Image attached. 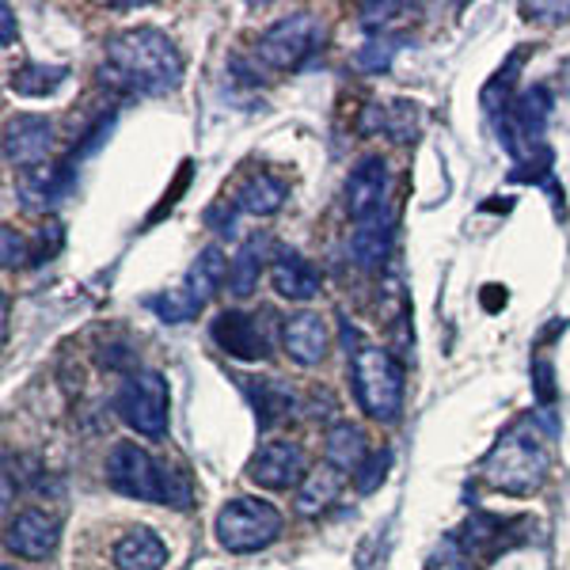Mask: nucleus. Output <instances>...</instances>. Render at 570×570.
<instances>
[{"label":"nucleus","instance_id":"f257e3e1","mask_svg":"<svg viewBox=\"0 0 570 570\" xmlns=\"http://www.w3.org/2000/svg\"><path fill=\"white\" fill-rule=\"evenodd\" d=\"M103 84H114L122 92L137 95H164L183 77V61L171 38L157 27H137L111 38L107 57L100 65Z\"/></svg>","mask_w":570,"mask_h":570},{"label":"nucleus","instance_id":"f03ea898","mask_svg":"<svg viewBox=\"0 0 570 570\" xmlns=\"http://www.w3.org/2000/svg\"><path fill=\"white\" fill-rule=\"evenodd\" d=\"M107 483L126 499L141 502H164V506L186 510L194 499V487L186 479V471H179L175 464L157 460L152 453H145L134 442H118L107 456Z\"/></svg>","mask_w":570,"mask_h":570},{"label":"nucleus","instance_id":"7ed1b4c3","mask_svg":"<svg viewBox=\"0 0 570 570\" xmlns=\"http://www.w3.org/2000/svg\"><path fill=\"white\" fill-rule=\"evenodd\" d=\"M483 476L494 491L517 494L521 499V494L540 491V483L548 479V453H544V445L536 442L533 430L521 422V426H513L510 434H502L499 445L487 453Z\"/></svg>","mask_w":570,"mask_h":570},{"label":"nucleus","instance_id":"20e7f679","mask_svg":"<svg viewBox=\"0 0 570 570\" xmlns=\"http://www.w3.org/2000/svg\"><path fill=\"white\" fill-rule=\"evenodd\" d=\"M350 369H354V392L362 411L377 422H396L403 411V369L396 357L380 346H362L354 350Z\"/></svg>","mask_w":570,"mask_h":570},{"label":"nucleus","instance_id":"39448f33","mask_svg":"<svg viewBox=\"0 0 570 570\" xmlns=\"http://www.w3.org/2000/svg\"><path fill=\"white\" fill-rule=\"evenodd\" d=\"M217 540H221L225 551L232 556H248V551H263L271 548L282 536V513L271 506V502L259 499H232L225 502L221 513H217Z\"/></svg>","mask_w":570,"mask_h":570},{"label":"nucleus","instance_id":"423d86ee","mask_svg":"<svg viewBox=\"0 0 570 570\" xmlns=\"http://www.w3.org/2000/svg\"><path fill=\"white\" fill-rule=\"evenodd\" d=\"M551 114V95L548 88H528L517 95V103H510L499 118V141L513 160H533V157H551L544 149V126Z\"/></svg>","mask_w":570,"mask_h":570},{"label":"nucleus","instance_id":"0eeeda50","mask_svg":"<svg viewBox=\"0 0 570 570\" xmlns=\"http://www.w3.org/2000/svg\"><path fill=\"white\" fill-rule=\"evenodd\" d=\"M323 43V23L312 12H293L274 23L255 46V57L271 69H297L308 54H316Z\"/></svg>","mask_w":570,"mask_h":570},{"label":"nucleus","instance_id":"6e6552de","mask_svg":"<svg viewBox=\"0 0 570 570\" xmlns=\"http://www.w3.org/2000/svg\"><path fill=\"white\" fill-rule=\"evenodd\" d=\"M118 414L129 430L145 437L168 434V380L160 373H134L118 392Z\"/></svg>","mask_w":570,"mask_h":570},{"label":"nucleus","instance_id":"1a4fd4ad","mask_svg":"<svg viewBox=\"0 0 570 570\" xmlns=\"http://www.w3.org/2000/svg\"><path fill=\"white\" fill-rule=\"evenodd\" d=\"M214 342L240 362H259L274 346V312H221L214 320Z\"/></svg>","mask_w":570,"mask_h":570},{"label":"nucleus","instance_id":"9d476101","mask_svg":"<svg viewBox=\"0 0 570 570\" xmlns=\"http://www.w3.org/2000/svg\"><path fill=\"white\" fill-rule=\"evenodd\" d=\"M305 449L297 442H266L248 460V479L266 491H289L305 483Z\"/></svg>","mask_w":570,"mask_h":570},{"label":"nucleus","instance_id":"9b49d317","mask_svg":"<svg viewBox=\"0 0 570 570\" xmlns=\"http://www.w3.org/2000/svg\"><path fill=\"white\" fill-rule=\"evenodd\" d=\"M54 149V126L43 118V114H15L4 129V157L8 164L31 171L43 168V160L50 157Z\"/></svg>","mask_w":570,"mask_h":570},{"label":"nucleus","instance_id":"f8f14e48","mask_svg":"<svg viewBox=\"0 0 570 570\" xmlns=\"http://www.w3.org/2000/svg\"><path fill=\"white\" fill-rule=\"evenodd\" d=\"M346 209L357 225L377 214H388V164L380 157H365L346 179Z\"/></svg>","mask_w":570,"mask_h":570},{"label":"nucleus","instance_id":"ddd939ff","mask_svg":"<svg viewBox=\"0 0 570 570\" xmlns=\"http://www.w3.org/2000/svg\"><path fill=\"white\" fill-rule=\"evenodd\" d=\"M8 548L23 559H46L57 548V521L43 510H23L8 525Z\"/></svg>","mask_w":570,"mask_h":570},{"label":"nucleus","instance_id":"4468645a","mask_svg":"<svg viewBox=\"0 0 570 570\" xmlns=\"http://www.w3.org/2000/svg\"><path fill=\"white\" fill-rule=\"evenodd\" d=\"M282 342L297 365H320L323 354H328V323L316 312L289 316L282 328Z\"/></svg>","mask_w":570,"mask_h":570},{"label":"nucleus","instance_id":"2eb2a0df","mask_svg":"<svg viewBox=\"0 0 570 570\" xmlns=\"http://www.w3.org/2000/svg\"><path fill=\"white\" fill-rule=\"evenodd\" d=\"M114 567L118 570H164L168 548L152 528H129L118 544H114Z\"/></svg>","mask_w":570,"mask_h":570},{"label":"nucleus","instance_id":"dca6fc26","mask_svg":"<svg viewBox=\"0 0 570 570\" xmlns=\"http://www.w3.org/2000/svg\"><path fill=\"white\" fill-rule=\"evenodd\" d=\"M271 282L274 289L289 300H312L316 293H320V271H316L305 255H297V251H282V255L274 259Z\"/></svg>","mask_w":570,"mask_h":570},{"label":"nucleus","instance_id":"f3484780","mask_svg":"<svg viewBox=\"0 0 570 570\" xmlns=\"http://www.w3.org/2000/svg\"><path fill=\"white\" fill-rule=\"evenodd\" d=\"M20 198L27 209H46L54 206L57 198H65V191L72 186V171L69 164H46V168H31L20 175Z\"/></svg>","mask_w":570,"mask_h":570},{"label":"nucleus","instance_id":"a211bd4d","mask_svg":"<svg viewBox=\"0 0 570 570\" xmlns=\"http://www.w3.org/2000/svg\"><path fill=\"white\" fill-rule=\"evenodd\" d=\"M392 251V214H377L362 221L350 236V255L362 271H377Z\"/></svg>","mask_w":570,"mask_h":570},{"label":"nucleus","instance_id":"6ab92c4d","mask_svg":"<svg viewBox=\"0 0 570 570\" xmlns=\"http://www.w3.org/2000/svg\"><path fill=\"white\" fill-rule=\"evenodd\" d=\"M236 380H240V388L248 392L263 430H271L274 422L285 419V411H293V388L285 385V380H259V377H236Z\"/></svg>","mask_w":570,"mask_h":570},{"label":"nucleus","instance_id":"aec40b11","mask_svg":"<svg viewBox=\"0 0 570 570\" xmlns=\"http://www.w3.org/2000/svg\"><path fill=\"white\" fill-rule=\"evenodd\" d=\"M323 456H328V464L335 471H350V476H357V468L369 460V445H365V434L357 426H350V422H335V426L328 430V442H323Z\"/></svg>","mask_w":570,"mask_h":570},{"label":"nucleus","instance_id":"412c9836","mask_svg":"<svg viewBox=\"0 0 570 570\" xmlns=\"http://www.w3.org/2000/svg\"><path fill=\"white\" fill-rule=\"evenodd\" d=\"M266 248H271V240H266V236H251V240L243 243L240 251H236L232 263H228V289H232L236 297H248V293L259 285Z\"/></svg>","mask_w":570,"mask_h":570},{"label":"nucleus","instance_id":"4be33fe9","mask_svg":"<svg viewBox=\"0 0 570 570\" xmlns=\"http://www.w3.org/2000/svg\"><path fill=\"white\" fill-rule=\"evenodd\" d=\"M285 202V183L271 171H259L255 179H248V186L240 191V209L243 214H255V217H271L278 214Z\"/></svg>","mask_w":570,"mask_h":570},{"label":"nucleus","instance_id":"5701e85b","mask_svg":"<svg viewBox=\"0 0 570 570\" xmlns=\"http://www.w3.org/2000/svg\"><path fill=\"white\" fill-rule=\"evenodd\" d=\"M342 491V471H335L331 464H323V468L308 471L305 483H300L297 491V510L300 513H320L323 506H331V502L339 499Z\"/></svg>","mask_w":570,"mask_h":570},{"label":"nucleus","instance_id":"b1692460","mask_svg":"<svg viewBox=\"0 0 570 570\" xmlns=\"http://www.w3.org/2000/svg\"><path fill=\"white\" fill-rule=\"evenodd\" d=\"M65 77H69L65 65H23L20 72H12L8 88L15 95H27V100H43V95H54L65 84Z\"/></svg>","mask_w":570,"mask_h":570},{"label":"nucleus","instance_id":"393cba45","mask_svg":"<svg viewBox=\"0 0 570 570\" xmlns=\"http://www.w3.org/2000/svg\"><path fill=\"white\" fill-rule=\"evenodd\" d=\"M228 263H232V259H225V251L217 248V243H209V248L194 259L191 274H186V285H191L202 300H209L217 293V285L228 282Z\"/></svg>","mask_w":570,"mask_h":570},{"label":"nucleus","instance_id":"a878e982","mask_svg":"<svg viewBox=\"0 0 570 570\" xmlns=\"http://www.w3.org/2000/svg\"><path fill=\"white\" fill-rule=\"evenodd\" d=\"M145 305H149L164 323H186L206 308V300H202L191 285H175V289H164V293H157V297H149Z\"/></svg>","mask_w":570,"mask_h":570},{"label":"nucleus","instance_id":"bb28decb","mask_svg":"<svg viewBox=\"0 0 570 570\" xmlns=\"http://www.w3.org/2000/svg\"><path fill=\"white\" fill-rule=\"evenodd\" d=\"M373 126L385 129V134H392V141H411L414 129H419V111H414V103H388V107H373L365 129H373Z\"/></svg>","mask_w":570,"mask_h":570},{"label":"nucleus","instance_id":"cd10ccee","mask_svg":"<svg viewBox=\"0 0 570 570\" xmlns=\"http://www.w3.org/2000/svg\"><path fill=\"white\" fill-rule=\"evenodd\" d=\"M521 57H525V54H513L510 57V61H506V69H499V72H494V80H491V84H487L483 88V107L487 111H506L510 107V88H513V72H517L521 69Z\"/></svg>","mask_w":570,"mask_h":570},{"label":"nucleus","instance_id":"c85d7f7f","mask_svg":"<svg viewBox=\"0 0 570 570\" xmlns=\"http://www.w3.org/2000/svg\"><path fill=\"white\" fill-rule=\"evenodd\" d=\"M388 464H392V453H388V449L369 453V460H365L362 468H357V476H354L357 494H373V491H377V487L385 483V476H388Z\"/></svg>","mask_w":570,"mask_h":570},{"label":"nucleus","instance_id":"c756f323","mask_svg":"<svg viewBox=\"0 0 570 570\" xmlns=\"http://www.w3.org/2000/svg\"><path fill=\"white\" fill-rule=\"evenodd\" d=\"M396 50H399L396 38H369V43L357 50V65H362L365 72H385L388 65H392Z\"/></svg>","mask_w":570,"mask_h":570},{"label":"nucleus","instance_id":"7c9ffc66","mask_svg":"<svg viewBox=\"0 0 570 570\" xmlns=\"http://www.w3.org/2000/svg\"><path fill=\"white\" fill-rule=\"evenodd\" d=\"M430 570H468V556L460 551V544L453 540H445L442 548H437V556H434V563H430Z\"/></svg>","mask_w":570,"mask_h":570},{"label":"nucleus","instance_id":"2f4dec72","mask_svg":"<svg viewBox=\"0 0 570 570\" xmlns=\"http://www.w3.org/2000/svg\"><path fill=\"white\" fill-rule=\"evenodd\" d=\"M0 243H4V266L12 271V266H23V259H31L27 255V240H23L15 228H4L0 232Z\"/></svg>","mask_w":570,"mask_h":570},{"label":"nucleus","instance_id":"473e14b6","mask_svg":"<svg viewBox=\"0 0 570 570\" xmlns=\"http://www.w3.org/2000/svg\"><path fill=\"white\" fill-rule=\"evenodd\" d=\"M551 380H556L551 362H536L533 365V388H536V399H540V403H551V399H556V385H551Z\"/></svg>","mask_w":570,"mask_h":570},{"label":"nucleus","instance_id":"72a5a7b5","mask_svg":"<svg viewBox=\"0 0 570 570\" xmlns=\"http://www.w3.org/2000/svg\"><path fill=\"white\" fill-rule=\"evenodd\" d=\"M362 23L365 27H377V23H388L392 12H399V4H362Z\"/></svg>","mask_w":570,"mask_h":570},{"label":"nucleus","instance_id":"f704fd0d","mask_svg":"<svg viewBox=\"0 0 570 570\" xmlns=\"http://www.w3.org/2000/svg\"><path fill=\"white\" fill-rule=\"evenodd\" d=\"M57 248H61V225H43V232H38V259L54 255Z\"/></svg>","mask_w":570,"mask_h":570},{"label":"nucleus","instance_id":"c9c22d12","mask_svg":"<svg viewBox=\"0 0 570 570\" xmlns=\"http://www.w3.org/2000/svg\"><path fill=\"white\" fill-rule=\"evenodd\" d=\"M525 12H528V20H567L570 15V0L567 4H525Z\"/></svg>","mask_w":570,"mask_h":570},{"label":"nucleus","instance_id":"e433bc0d","mask_svg":"<svg viewBox=\"0 0 570 570\" xmlns=\"http://www.w3.org/2000/svg\"><path fill=\"white\" fill-rule=\"evenodd\" d=\"M0 20H4V46H12V35H15V23H12V8H0Z\"/></svg>","mask_w":570,"mask_h":570},{"label":"nucleus","instance_id":"4c0bfd02","mask_svg":"<svg viewBox=\"0 0 570 570\" xmlns=\"http://www.w3.org/2000/svg\"><path fill=\"white\" fill-rule=\"evenodd\" d=\"M4 570H15V567H12V563H4Z\"/></svg>","mask_w":570,"mask_h":570}]
</instances>
